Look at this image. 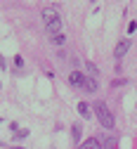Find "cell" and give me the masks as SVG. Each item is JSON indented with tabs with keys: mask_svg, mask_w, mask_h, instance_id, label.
Masks as SVG:
<instances>
[{
	"mask_svg": "<svg viewBox=\"0 0 137 149\" xmlns=\"http://www.w3.org/2000/svg\"><path fill=\"white\" fill-rule=\"evenodd\" d=\"M90 109H92V107H88V102H78V114H81L83 118H90V116H92Z\"/></svg>",
	"mask_w": 137,
	"mask_h": 149,
	"instance_id": "8",
	"label": "cell"
},
{
	"mask_svg": "<svg viewBox=\"0 0 137 149\" xmlns=\"http://www.w3.org/2000/svg\"><path fill=\"white\" fill-rule=\"evenodd\" d=\"M81 149H102V144L97 137H88L85 142H81Z\"/></svg>",
	"mask_w": 137,
	"mask_h": 149,
	"instance_id": "6",
	"label": "cell"
},
{
	"mask_svg": "<svg viewBox=\"0 0 137 149\" xmlns=\"http://www.w3.org/2000/svg\"><path fill=\"white\" fill-rule=\"evenodd\" d=\"M135 31H137V22H130L128 24V33H135Z\"/></svg>",
	"mask_w": 137,
	"mask_h": 149,
	"instance_id": "12",
	"label": "cell"
},
{
	"mask_svg": "<svg viewBox=\"0 0 137 149\" xmlns=\"http://www.w3.org/2000/svg\"><path fill=\"white\" fill-rule=\"evenodd\" d=\"M125 83H128V81H125V78H116V81H113V83H111V85H113V88H116V85H125Z\"/></svg>",
	"mask_w": 137,
	"mask_h": 149,
	"instance_id": "13",
	"label": "cell"
},
{
	"mask_svg": "<svg viewBox=\"0 0 137 149\" xmlns=\"http://www.w3.org/2000/svg\"><path fill=\"white\" fill-rule=\"evenodd\" d=\"M69 83L73 85V88H83V83H85V76L81 71H71L69 73Z\"/></svg>",
	"mask_w": 137,
	"mask_h": 149,
	"instance_id": "4",
	"label": "cell"
},
{
	"mask_svg": "<svg viewBox=\"0 0 137 149\" xmlns=\"http://www.w3.org/2000/svg\"><path fill=\"white\" fill-rule=\"evenodd\" d=\"M99 144H102V149H116V144H118V140H116L113 135H104V137L99 140Z\"/></svg>",
	"mask_w": 137,
	"mask_h": 149,
	"instance_id": "5",
	"label": "cell"
},
{
	"mask_svg": "<svg viewBox=\"0 0 137 149\" xmlns=\"http://www.w3.org/2000/svg\"><path fill=\"white\" fill-rule=\"evenodd\" d=\"M50 43H52V45H64V43H66V33H62V31H59V33H52V36H50Z\"/></svg>",
	"mask_w": 137,
	"mask_h": 149,
	"instance_id": "7",
	"label": "cell"
},
{
	"mask_svg": "<svg viewBox=\"0 0 137 149\" xmlns=\"http://www.w3.org/2000/svg\"><path fill=\"white\" fill-rule=\"evenodd\" d=\"M128 50H130V40H128V38H123V40H118V45H116V50H113V57H116V59H123Z\"/></svg>",
	"mask_w": 137,
	"mask_h": 149,
	"instance_id": "3",
	"label": "cell"
},
{
	"mask_svg": "<svg viewBox=\"0 0 137 149\" xmlns=\"http://www.w3.org/2000/svg\"><path fill=\"white\" fill-rule=\"evenodd\" d=\"M43 24H45V29H47L50 36L52 33H59L62 31V17H59V12L52 10V7H45L43 10Z\"/></svg>",
	"mask_w": 137,
	"mask_h": 149,
	"instance_id": "1",
	"label": "cell"
},
{
	"mask_svg": "<svg viewBox=\"0 0 137 149\" xmlns=\"http://www.w3.org/2000/svg\"><path fill=\"white\" fill-rule=\"evenodd\" d=\"M85 66H88V71H90V76H97V66H95L92 62H85Z\"/></svg>",
	"mask_w": 137,
	"mask_h": 149,
	"instance_id": "11",
	"label": "cell"
},
{
	"mask_svg": "<svg viewBox=\"0 0 137 149\" xmlns=\"http://www.w3.org/2000/svg\"><path fill=\"white\" fill-rule=\"evenodd\" d=\"M81 130H83V128H81V123H73V125H71V135H73V140H76V142H81Z\"/></svg>",
	"mask_w": 137,
	"mask_h": 149,
	"instance_id": "10",
	"label": "cell"
},
{
	"mask_svg": "<svg viewBox=\"0 0 137 149\" xmlns=\"http://www.w3.org/2000/svg\"><path fill=\"white\" fill-rule=\"evenodd\" d=\"M95 116L97 118H99V123H102V128L106 130V133H109V130L113 128V114H111V111H109V107H106V102H97L95 107Z\"/></svg>",
	"mask_w": 137,
	"mask_h": 149,
	"instance_id": "2",
	"label": "cell"
},
{
	"mask_svg": "<svg viewBox=\"0 0 137 149\" xmlns=\"http://www.w3.org/2000/svg\"><path fill=\"white\" fill-rule=\"evenodd\" d=\"M5 149H24V147H5Z\"/></svg>",
	"mask_w": 137,
	"mask_h": 149,
	"instance_id": "14",
	"label": "cell"
},
{
	"mask_svg": "<svg viewBox=\"0 0 137 149\" xmlns=\"http://www.w3.org/2000/svg\"><path fill=\"white\" fill-rule=\"evenodd\" d=\"M83 90H88V92H97V81H95L92 76H90V78L85 76V83H83Z\"/></svg>",
	"mask_w": 137,
	"mask_h": 149,
	"instance_id": "9",
	"label": "cell"
}]
</instances>
